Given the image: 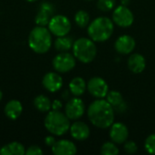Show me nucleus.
Returning <instances> with one entry per match:
<instances>
[{
    "instance_id": "1",
    "label": "nucleus",
    "mask_w": 155,
    "mask_h": 155,
    "mask_svg": "<svg viewBox=\"0 0 155 155\" xmlns=\"http://www.w3.org/2000/svg\"><path fill=\"white\" fill-rule=\"evenodd\" d=\"M87 116L91 124L99 129H107L114 124V109L104 99H96L87 109Z\"/></svg>"
},
{
    "instance_id": "2",
    "label": "nucleus",
    "mask_w": 155,
    "mask_h": 155,
    "mask_svg": "<svg viewBox=\"0 0 155 155\" xmlns=\"http://www.w3.org/2000/svg\"><path fill=\"white\" fill-rule=\"evenodd\" d=\"M114 23L107 16H99L88 25L87 33L89 37L97 43L107 41L113 35Z\"/></svg>"
},
{
    "instance_id": "3",
    "label": "nucleus",
    "mask_w": 155,
    "mask_h": 155,
    "mask_svg": "<svg viewBox=\"0 0 155 155\" xmlns=\"http://www.w3.org/2000/svg\"><path fill=\"white\" fill-rule=\"evenodd\" d=\"M28 45L36 54L47 53L52 45V34L45 26L37 25L28 35Z\"/></svg>"
},
{
    "instance_id": "4",
    "label": "nucleus",
    "mask_w": 155,
    "mask_h": 155,
    "mask_svg": "<svg viewBox=\"0 0 155 155\" xmlns=\"http://www.w3.org/2000/svg\"><path fill=\"white\" fill-rule=\"evenodd\" d=\"M44 124L50 134L56 136H61L66 134L71 125L70 119L65 115V114L60 112V110L49 111L45 118Z\"/></svg>"
},
{
    "instance_id": "5",
    "label": "nucleus",
    "mask_w": 155,
    "mask_h": 155,
    "mask_svg": "<svg viewBox=\"0 0 155 155\" xmlns=\"http://www.w3.org/2000/svg\"><path fill=\"white\" fill-rule=\"evenodd\" d=\"M73 54L83 64H89L94 60L97 54V48L91 38L81 37L74 42Z\"/></svg>"
},
{
    "instance_id": "6",
    "label": "nucleus",
    "mask_w": 155,
    "mask_h": 155,
    "mask_svg": "<svg viewBox=\"0 0 155 155\" xmlns=\"http://www.w3.org/2000/svg\"><path fill=\"white\" fill-rule=\"evenodd\" d=\"M47 26L51 34L57 37L67 35L72 28V25L69 18L64 15H53Z\"/></svg>"
},
{
    "instance_id": "7",
    "label": "nucleus",
    "mask_w": 155,
    "mask_h": 155,
    "mask_svg": "<svg viewBox=\"0 0 155 155\" xmlns=\"http://www.w3.org/2000/svg\"><path fill=\"white\" fill-rule=\"evenodd\" d=\"M76 58L68 52H60L53 59V67L57 73L64 74L72 71L76 64Z\"/></svg>"
},
{
    "instance_id": "8",
    "label": "nucleus",
    "mask_w": 155,
    "mask_h": 155,
    "mask_svg": "<svg viewBox=\"0 0 155 155\" xmlns=\"http://www.w3.org/2000/svg\"><path fill=\"white\" fill-rule=\"evenodd\" d=\"M113 22L120 27H130L134 21V15L133 12L126 5H119L114 8L112 15Z\"/></svg>"
},
{
    "instance_id": "9",
    "label": "nucleus",
    "mask_w": 155,
    "mask_h": 155,
    "mask_svg": "<svg viewBox=\"0 0 155 155\" xmlns=\"http://www.w3.org/2000/svg\"><path fill=\"white\" fill-rule=\"evenodd\" d=\"M87 91L96 99H104L109 92V86L104 79L99 76L92 77L87 82Z\"/></svg>"
},
{
    "instance_id": "10",
    "label": "nucleus",
    "mask_w": 155,
    "mask_h": 155,
    "mask_svg": "<svg viewBox=\"0 0 155 155\" xmlns=\"http://www.w3.org/2000/svg\"><path fill=\"white\" fill-rule=\"evenodd\" d=\"M85 112L84 103L82 99L78 98L77 96L70 99L65 106H64V114L65 115L73 121H76L80 119Z\"/></svg>"
},
{
    "instance_id": "11",
    "label": "nucleus",
    "mask_w": 155,
    "mask_h": 155,
    "mask_svg": "<svg viewBox=\"0 0 155 155\" xmlns=\"http://www.w3.org/2000/svg\"><path fill=\"white\" fill-rule=\"evenodd\" d=\"M110 139L116 144L124 143L129 137V130L123 123H114L110 126Z\"/></svg>"
},
{
    "instance_id": "12",
    "label": "nucleus",
    "mask_w": 155,
    "mask_h": 155,
    "mask_svg": "<svg viewBox=\"0 0 155 155\" xmlns=\"http://www.w3.org/2000/svg\"><path fill=\"white\" fill-rule=\"evenodd\" d=\"M136 45L134 38L129 35H123L119 36L115 43L114 48L118 54H130L134 52Z\"/></svg>"
},
{
    "instance_id": "13",
    "label": "nucleus",
    "mask_w": 155,
    "mask_h": 155,
    "mask_svg": "<svg viewBox=\"0 0 155 155\" xmlns=\"http://www.w3.org/2000/svg\"><path fill=\"white\" fill-rule=\"evenodd\" d=\"M54 7L49 2H44L40 5L38 12L35 15V21L37 25L45 26L48 25L50 19L54 15Z\"/></svg>"
},
{
    "instance_id": "14",
    "label": "nucleus",
    "mask_w": 155,
    "mask_h": 155,
    "mask_svg": "<svg viewBox=\"0 0 155 155\" xmlns=\"http://www.w3.org/2000/svg\"><path fill=\"white\" fill-rule=\"evenodd\" d=\"M42 84L45 90L50 93H55L59 91L63 86L62 76L54 72H49L45 74L42 80Z\"/></svg>"
},
{
    "instance_id": "15",
    "label": "nucleus",
    "mask_w": 155,
    "mask_h": 155,
    "mask_svg": "<svg viewBox=\"0 0 155 155\" xmlns=\"http://www.w3.org/2000/svg\"><path fill=\"white\" fill-rule=\"evenodd\" d=\"M54 155H74L77 153V147L72 141L59 140L51 147Z\"/></svg>"
},
{
    "instance_id": "16",
    "label": "nucleus",
    "mask_w": 155,
    "mask_h": 155,
    "mask_svg": "<svg viewBox=\"0 0 155 155\" xmlns=\"http://www.w3.org/2000/svg\"><path fill=\"white\" fill-rule=\"evenodd\" d=\"M69 131L71 136L76 141H84L90 136V128L84 122H74L73 124L70 125Z\"/></svg>"
},
{
    "instance_id": "17",
    "label": "nucleus",
    "mask_w": 155,
    "mask_h": 155,
    "mask_svg": "<svg viewBox=\"0 0 155 155\" xmlns=\"http://www.w3.org/2000/svg\"><path fill=\"white\" fill-rule=\"evenodd\" d=\"M129 70L134 74H141L146 67V60L144 56L139 53L131 54L127 61Z\"/></svg>"
},
{
    "instance_id": "18",
    "label": "nucleus",
    "mask_w": 155,
    "mask_h": 155,
    "mask_svg": "<svg viewBox=\"0 0 155 155\" xmlns=\"http://www.w3.org/2000/svg\"><path fill=\"white\" fill-rule=\"evenodd\" d=\"M4 112L10 120H16L23 112L22 104L18 100H11L5 104Z\"/></svg>"
},
{
    "instance_id": "19",
    "label": "nucleus",
    "mask_w": 155,
    "mask_h": 155,
    "mask_svg": "<svg viewBox=\"0 0 155 155\" xmlns=\"http://www.w3.org/2000/svg\"><path fill=\"white\" fill-rule=\"evenodd\" d=\"M87 90V83L80 76L74 77L69 83V91L74 96H81Z\"/></svg>"
},
{
    "instance_id": "20",
    "label": "nucleus",
    "mask_w": 155,
    "mask_h": 155,
    "mask_svg": "<svg viewBox=\"0 0 155 155\" xmlns=\"http://www.w3.org/2000/svg\"><path fill=\"white\" fill-rule=\"evenodd\" d=\"M106 101L114 107V110L123 112L124 110V102L122 94L118 91H110L106 95Z\"/></svg>"
},
{
    "instance_id": "21",
    "label": "nucleus",
    "mask_w": 155,
    "mask_h": 155,
    "mask_svg": "<svg viewBox=\"0 0 155 155\" xmlns=\"http://www.w3.org/2000/svg\"><path fill=\"white\" fill-rule=\"evenodd\" d=\"M1 155H24L25 154V148L18 142H13L0 148Z\"/></svg>"
},
{
    "instance_id": "22",
    "label": "nucleus",
    "mask_w": 155,
    "mask_h": 155,
    "mask_svg": "<svg viewBox=\"0 0 155 155\" xmlns=\"http://www.w3.org/2000/svg\"><path fill=\"white\" fill-rule=\"evenodd\" d=\"M74 45L73 38L71 36L64 35L58 36L54 41V48L59 52H67L72 49Z\"/></svg>"
},
{
    "instance_id": "23",
    "label": "nucleus",
    "mask_w": 155,
    "mask_h": 155,
    "mask_svg": "<svg viewBox=\"0 0 155 155\" xmlns=\"http://www.w3.org/2000/svg\"><path fill=\"white\" fill-rule=\"evenodd\" d=\"M34 105L35 107L42 113L49 112L52 109V102L51 100L44 94L37 95L34 100Z\"/></svg>"
},
{
    "instance_id": "24",
    "label": "nucleus",
    "mask_w": 155,
    "mask_h": 155,
    "mask_svg": "<svg viewBox=\"0 0 155 155\" xmlns=\"http://www.w3.org/2000/svg\"><path fill=\"white\" fill-rule=\"evenodd\" d=\"M74 22L79 27L84 28L90 23V15L85 10H79L74 15Z\"/></svg>"
},
{
    "instance_id": "25",
    "label": "nucleus",
    "mask_w": 155,
    "mask_h": 155,
    "mask_svg": "<svg viewBox=\"0 0 155 155\" xmlns=\"http://www.w3.org/2000/svg\"><path fill=\"white\" fill-rule=\"evenodd\" d=\"M101 154L102 155H117L120 151L116 143L114 142H106L101 146Z\"/></svg>"
},
{
    "instance_id": "26",
    "label": "nucleus",
    "mask_w": 155,
    "mask_h": 155,
    "mask_svg": "<svg viewBox=\"0 0 155 155\" xmlns=\"http://www.w3.org/2000/svg\"><path fill=\"white\" fill-rule=\"evenodd\" d=\"M115 4V0H98L96 6L102 12H109L114 8Z\"/></svg>"
},
{
    "instance_id": "27",
    "label": "nucleus",
    "mask_w": 155,
    "mask_h": 155,
    "mask_svg": "<svg viewBox=\"0 0 155 155\" xmlns=\"http://www.w3.org/2000/svg\"><path fill=\"white\" fill-rule=\"evenodd\" d=\"M144 149L150 154H155V134H150L144 142Z\"/></svg>"
},
{
    "instance_id": "28",
    "label": "nucleus",
    "mask_w": 155,
    "mask_h": 155,
    "mask_svg": "<svg viewBox=\"0 0 155 155\" xmlns=\"http://www.w3.org/2000/svg\"><path fill=\"white\" fill-rule=\"evenodd\" d=\"M124 151L128 154H134L138 151V146L134 141H126L124 143Z\"/></svg>"
},
{
    "instance_id": "29",
    "label": "nucleus",
    "mask_w": 155,
    "mask_h": 155,
    "mask_svg": "<svg viewBox=\"0 0 155 155\" xmlns=\"http://www.w3.org/2000/svg\"><path fill=\"white\" fill-rule=\"evenodd\" d=\"M25 154L26 155H41L43 154V151L42 149L37 146V145H32L30 146L26 151H25Z\"/></svg>"
},
{
    "instance_id": "30",
    "label": "nucleus",
    "mask_w": 155,
    "mask_h": 155,
    "mask_svg": "<svg viewBox=\"0 0 155 155\" xmlns=\"http://www.w3.org/2000/svg\"><path fill=\"white\" fill-rule=\"evenodd\" d=\"M55 142H56V140L54 139V136H51V135L46 136L45 139V143L47 146H49V147H52L55 143Z\"/></svg>"
},
{
    "instance_id": "31",
    "label": "nucleus",
    "mask_w": 155,
    "mask_h": 155,
    "mask_svg": "<svg viewBox=\"0 0 155 155\" xmlns=\"http://www.w3.org/2000/svg\"><path fill=\"white\" fill-rule=\"evenodd\" d=\"M62 102L59 101V100H54L53 103H52V109L53 110H56V111H59L61 108H62Z\"/></svg>"
},
{
    "instance_id": "32",
    "label": "nucleus",
    "mask_w": 155,
    "mask_h": 155,
    "mask_svg": "<svg viewBox=\"0 0 155 155\" xmlns=\"http://www.w3.org/2000/svg\"><path fill=\"white\" fill-rule=\"evenodd\" d=\"M121 3H122L123 5H126L127 6L131 3V0H121Z\"/></svg>"
},
{
    "instance_id": "33",
    "label": "nucleus",
    "mask_w": 155,
    "mask_h": 155,
    "mask_svg": "<svg viewBox=\"0 0 155 155\" xmlns=\"http://www.w3.org/2000/svg\"><path fill=\"white\" fill-rule=\"evenodd\" d=\"M2 98H3V93H2V91L0 90V101L2 100Z\"/></svg>"
},
{
    "instance_id": "34",
    "label": "nucleus",
    "mask_w": 155,
    "mask_h": 155,
    "mask_svg": "<svg viewBox=\"0 0 155 155\" xmlns=\"http://www.w3.org/2000/svg\"><path fill=\"white\" fill-rule=\"evenodd\" d=\"M25 1H27V2H30V3H32V2H35V1H37V0H25Z\"/></svg>"
},
{
    "instance_id": "35",
    "label": "nucleus",
    "mask_w": 155,
    "mask_h": 155,
    "mask_svg": "<svg viewBox=\"0 0 155 155\" xmlns=\"http://www.w3.org/2000/svg\"><path fill=\"white\" fill-rule=\"evenodd\" d=\"M86 1H92V0H86Z\"/></svg>"
}]
</instances>
